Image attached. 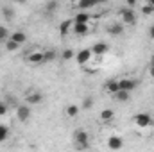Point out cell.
Listing matches in <instances>:
<instances>
[{
	"mask_svg": "<svg viewBox=\"0 0 154 152\" xmlns=\"http://www.w3.org/2000/svg\"><path fill=\"white\" fill-rule=\"evenodd\" d=\"M118 16H120V20H122L124 25H136V22H138V16L134 13V7H129V5L122 7L118 11Z\"/></svg>",
	"mask_w": 154,
	"mask_h": 152,
	"instance_id": "6da1fadb",
	"label": "cell"
},
{
	"mask_svg": "<svg viewBox=\"0 0 154 152\" xmlns=\"http://www.w3.org/2000/svg\"><path fill=\"white\" fill-rule=\"evenodd\" d=\"M74 141H75V147L77 149H88L90 145V134L82 129H79L74 132Z\"/></svg>",
	"mask_w": 154,
	"mask_h": 152,
	"instance_id": "7a4b0ae2",
	"label": "cell"
},
{
	"mask_svg": "<svg viewBox=\"0 0 154 152\" xmlns=\"http://www.w3.org/2000/svg\"><path fill=\"white\" fill-rule=\"evenodd\" d=\"M134 123L140 127V129H145V127H151L154 123V120H152V116L149 113H138V114H134Z\"/></svg>",
	"mask_w": 154,
	"mask_h": 152,
	"instance_id": "3957f363",
	"label": "cell"
},
{
	"mask_svg": "<svg viewBox=\"0 0 154 152\" xmlns=\"http://www.w3.org/2000/svg\"><path fill=\"white\" fill-rule=\"evenodd\" d=\"M25 61L29 63V65H43L45 63V59H43V50H31V52H27V56H25Z\"/></svg>",
	"mask_w": 154,
	"mask_h": 152,
	"instance_id": "277c9868",
	"label": "cell"
},
{
	"mask_svg": "<svg viewBox=\"0 0 154 152\" xmlns=\"http://www.w3.org/2000/svg\"><path fill=\"white\" fill-rule=\"evenodd\" d=\"M91 56H93V52H91V48H82V50H79L75 54V61L77 65H86L90 59H91Z\"/></svg>",
	"mask_w": 154,
	"mask_h": 152,
	"instance_id": "5b68a950",
	"label": "cell"
},
{
	"mask_svg": "<svg viewBox=\"0 0 154 152\" xmlns=\"http://www.w3.org/2000/svg\"><path fill=\"white\" fill-rule=\"evenodd\" d=\"M118 86H120V90L133 91V90L138 86V81H136V79H133V77H124V79H120V81H118Z\"/></svg>",
	"mask_w": 154,
	"mask_h": 152,
	"instance_id": "8992f818",
	"label": "cell"
},
{
	"mask_svg": "<svg viewBox=\"0 0 154 152\" xmlns=\"http://www.w3.org/2000/svg\"><path fill=\"white\" fill-rule=\"evenodd\" d=\"M25 100H27L29 106H38V104H41V100H43V95L39 93L38 90H32V91H29L25 95Z\"/></svg>",
	"mask_w": 154,
	"mask_h": 152,
	"instance_id": "52a82bcc",
	"label": "cell"
},
{
	"mask_svg": "<svg viewBox=\"0 0 154 152\" xmlns=\"http://www.w3.org/2000/svg\"><path fill=\"white\" fill-rule=\"evenodd\" d=\"M16 118H18L20 122H27V120L31 118V106H29V104L18 106V108H16Z\"/></svg>",
	"mask_w": 154,
	"mask_h": 152,
	"instance_id": "ba28073f",
	"label": "cell"
},
{
	"mask_svg": "<svg viewBox=\"0 0 154 152\" xmlns=\"http://www.w3.org/2000/svg\"><path fill=\"white\" fill-rule=\"evenodd\" d=\"M91 52H93V56H99V57H100V56H104V54L109 52V45H108V43H102V41H100V43H95V45L91 47Z\"/></svg>",
	"mask_w": 154,
	"mask_h": 152,
	"instance_id": "9c48e42d",
	"label": "cell"
},
{
	"mask_svg": "<svg viewBox=\"0 0 154 152\" xmlns=\"http://www.w3.org/2000/svg\"><path fill=\"white\" fill-rule=\"evenodd\" d=\"M108 147H109L111 150H120V149L124 147V140H122L120 136H111V138L108 140Z\"/></svg>",
	"mask_w": 154,
	"mask_h": 152,
	"instance_id": "30bf717a",
	"label": "cell"
},
{
	"mask_svg": "<svg viewBox=\"0 0 154 152\" xmlns=\"http://www.w3.org/2000/svg\"><path fill=\"white\" fill-rule=\"evenodd\" d=\"M108 32L111 34V36H122L124 34V23H109V27H108Z\"/></svg>",
	"mask_w": 154,
	"mask_h": 152,
	"instance_id": "8fae6325",
	"label": "cell"
},
{
	"mask_svg": "<svg viewBox=\"0 0 154 152\" xmlns=\"http://www.w3.org/2000/svg\"><path fill=\"white\" fill-rule=\"evenodd\" d=\"M72 25H74V20H65V22H61V23H59V34H61V36H66V34L70 32Z\"/></svg>",
	"mask_w": 154,
	"mask_h": 152,
	"instance_id": "7c38bea8",
	"label": "cell"
},
{
	"mask_svg": "<svg viewBox=\"0 0 154 152\" xmlns=\"http://www.w3.org/2000/svg\"><path fill=\"white\" fill-rule=\"evenodd\" d=\"M88 23H75L74 22V25H72V31H74V34H77V36H82V34H86L88 32Z\"/></svg>",
	"mask_w": 154,
	"mask_h": 152,
	"instance_id": "4fadbf2b",
	"label": "cell"
},
{
	"mask_svg": "<svg viewBox=\"0 0 154 152\" xmlns=\"http://www.w3.org/2000/svg\"><path fill=\"white\" fill-rule=\"evenodd\" d=\"M9 39L16 41L18 45H23V43H25V39H27V36H25V32H22V31H14V32H11Z\"/></svg>",
	"mask_w": 154,
	"mask_h": 152,
	"instance_id": "5bb4252c",
	"label": "cell"
},
{
	"mask_svg": "<svg viewBox=\"0 0 154 152\" xmlns=\"http://www.w3.org/2000/svg\"><path fill=\"white\" fill-rule=\"evenodd\" d=\"M90 18H91V16H90L88 13L81 11V13H77L75 16H74V22H75V23H88V22H90Z\"/></svg>",
	"mask_w": 154,
	"mask_h": 152,
	"instance_id": "9a60e30c",
	"label": "cell"
},
{
	"mask_svg": "<svg viewBox=\"0 0 154 152\" xmlns=\"http://www.w3.org/2000/svg\"><path fill=\"white\" fill-rule=\"evenodd\" d=\"M118 90H120V86H118V81H116V79H111V81L106 84V91L111 93V95H115Z\"/></svg>",
	"mask_w": 154,
	"mask_h": 152,
	"instance_id": "2e32d148",
	"label": "cell"
},
{
	"mask_svg": "<svg viewBox=\"0 0 154 152\" xmlns=\"http://www.w3.org/2000/svg\"><path fill=\"white\" fill-rule=\"evenodd\" d=\"M56 57H57V54H56V50H54V48L43 50V59H45V63H52Z\"/></svg>",
	"mask_w": 154,
	"mask_h": 152,
	"instance_id": "e0dca14e",
	"label": "cell"
},
{
	"mask_svg": "<svg viewBox=\"0 0 154 152\" xmlns=\"http://www.w3.org/2000/svg\"><path fill=\"white\" fill-rule=\"evenodd\" d=\"M2 18H4L5 22H13V18H14V11H13L11 7H2Z\"/></svg>",
	"mask_w": 154,
	"mask_h": 152,
	"instance_id": "ac0fdd59",
	"label": "cell"
},
{
	"mask_svg": "<svg viewBox=\"0 0 154 152\" xmlns=\"http://www.w3.org/2000/svg\"><path fill=\"white\" fill-rule=\"evenodd\" d=\"M65 113L68 114L70 118H75V116H79V106H75V104H68L66 109H65Z\"/></svg>",
	"mask_w": 154,
	"mask_h": 152,
	"instance_id": "d6986e66",
	"label": "cell"
},
{
	"mask_svg": "<svg viewBox=\"0 0 154 152\" xmlns=\"http://www.w3.org/2000/svg\"><path fill=\"white\" fill-rule=\"evenodd\" d=\"M129 93H131V91H125V90H118V91H116L113 97H115L116 100H120V102H125V100H129Z\"/></svg>",
	"mask_w": 154,
	"mask_h": 152,
	"instance_id": "ffe728a7",
	"label": "cell"
},
{
	"mask_svg": "<svg viewBox=\"0 0 154 152\" xmlns=\"http://www.w3.org/2000/svg\"><path fill=\"white\" fill-rule=\"evenodd\" d=\"M113 116H115V113H113L111 109H104V111L100 113V120H102L104 123H108V122H111V120H113Z\"/></svg>",
	"mask_w": 154,
	"mask_h": 152,
	"instance_id": "44dd1931",
	"label": "cell"
},
{
	"mask_svg": "<svg viewBox=\"0 0 154 152\" xmlns=\"http://www.w3.org/2000/svg\"><path fill=\"white\" fill-rule=\"evenodd\" d=\"M11 36V32H9V29L5 27V25H0V43H5L7 39Z\"/></svg>",
	"mask_w": 154,
	"mask_h": 152,
	"instance_id": "7402d4cb",
	"label": "cell"
},
{
	"mask_svg": "<svg viewBox=\"0 0 154 152\" xmlns=\"http://www.w3.org/2000/svg\"><path fill=\"white\" fill-rule=\"evenodd\" d=\"M95 4H99V0H79V7L81 9H90Z\"/></svg>",
	"mask_w": 154,
	"mask_h": 152,
	"instance_id": "603a6c76",
	"label": "cell"
},
{
	"mask_svg": "<svg viewBox=\"0 0 154 152\" xmlns=\"http://www.w3.org/2000/svg\"><path fill=\"white\" fill-rule=\"evenodd\" d=\"M4 45H5L7 52H14V50H18V48H20V45H18L16 41H13V39H7V41H5Z\"/></svg>",
	"mask_w": 154,
	"mask_h": 152,
	"instance_id": "cb8c5ba5",
	"label": "cell"
},
{
	"mask_svg": "<svg viewBox=\"0 0 154 152\" xmlns=\"http://www.w3.org/2000/svg\"><path fill=\"white\" fill-rule=\"evenodd\" d=\"M57 0H48L47 2V5H45V9H47V13H56V9H57Z\"/></svg>",
	"mask_w": 154,
	"mask_h": 152,
	"instance_id": "d4e9b609",
	"label": "cell"
},
{
	"mask_svg": "<svg viewBox=\"0 0 154 152\" xmlns=\"http://www.w3.org/2000/svg\"><path fill=\"white\" fill-rule=\"evenodd\" d=\"M72 57H75L74 50H72V48H65V50H63V59H65V61H70Z\"/></svg>",
	"mask_w": 154,
	"mask_h": 152,
	"instance_id": "484cf974",
	"label": "cell"
},
{
	"mask_svg": "<svg viewBox=\"0 0 154 152\" xmlns=\"http://www.w3.org/2000/svg\"><path fill=\"white\" fill-rule=\"evenodd\" d=\"M7 136H9V129L5 125H0V141L7 140Z\"/></svg>",
	"mask_w": 154,
	"mask_h": 152,
	"instance_id": "4316f807",
	"label": "cell"
},
{
	"mask_svg": "<svg viewBox=\"0 0 154 152\" xmlns=\"http://www.w3.org/2000/svg\"><path fill=\"white\" fill-rule=\"evenodd\" d=\"M93 108V99L91 97H86L84 102H82V109H91Z\"/></svg>",
	"mask_w": 154,
	"mask_h": 152,
	"instance_id": "83f0119b",
	"label": "cell"
},
{
	"mask_svg": "<svg viewBox=\"0 0 154 152\" xmlns=\"http://www.w3.org/2000/svg\"><path fill=\"white\" fill-rule=\"evenodd\" d=\"M142 13H143V14H152L154 7L151 5V4H145V5H142Z\"/></svg>",
	"mask_w": 154,
	"mask_h": 152,
	"instance_id": "f1b7e54d",
	"label": "cell"
},
{
	"mask_svg": "<svg viewBox=\"0 0 154 152\" xmlns=\"http://www.w3.org/2000/svg\"><path fill=\"white\" fill-rule=\"evenodd\" d=\"M149 75L154 79V56L151 57V61H149Z\"/></svg>",
	"mask_w": 154,
	"mask_h": 152,
	"instance_id": "f546056e",
	"label": "cell"
},
{
	"mask_svg": "<svg viewBox=\"0 0 154 152\" xmlns=\"http://www.w3.org/2000/svg\"><path fill=\"white\" fill-rule=\"evenodd\" d=\"M4 114H7V106L0 102V116H4Z\"/></svg>",
	"mask_w": 154,
	"mask_h": 152,
	"instance_id": "4dcf8cb0",
	"label": "cell"
},
{
	"mask_svg": "<svg viewBox=\"0 0 154 152\" xmlns=\"http://www.w3.org/2000/svg\"><path fill=\"white\" fill-rule=\"evenodd\" d=\"M149 38L154 41V25H151V29H149Z\"/></svg>",
	"mask_w": 154,
	"mask_h": 152,
	"instance_id": "1f68e13d",
	"label": "cell"
},
{
	"mask_svg": "<svg viewBox=\"0 0 154 152\" xmlns=\"http://www.w3.org/2000/svg\"><path fill=\"white\" fill-rule=\"evenodd\" d=\"M136 4H138V0H127V5H129V7H134Z\"/></svg>",
	"mask_w": 154,
	"mask_h": 152,
	"instance_id": "d6a6232c",
	"label": "cell"
},
{
	"mask_svg": "<svg viewBox=\"0 0 154 152\" xmlns=\"http://www.w3.org/2000/svg\"><path fill=\"white\" fill-rule=\"evenodd\" d=\"M147 4H151V5L154 7V0H147Z\"/></svg>",
	"mask_w": 154,
	"mask_h": 152,
	"instance_id": "836d02e7",
	"label": "cell"
},
{
	"mask_svg": "<svg viewBox=\"0 0 154 152\" xmlns=\"http://www.w3.org/2000/svg\"><path fill=\"white\" fill-rule=\"evenodd\" d=\"M14 2H18V4H23V2H25V0H14Z\"/></svg>",
	"mask_w": 154,
	"mask_h": 152,
	"instance_id": "e575fe53",
	"label": "cell"
},
{
	"mask_svg": "<svg viewBox=\"0 0 154 152\" xmlns=\"http://www.w3.org/2000/svg\"><path fill=\"white\" fill-rule=\"evenodd\" d=\"M100 2H106V0H99V4H100Z\"/></svg>",
	"mask_w": 154,
	"mask_h": 152,
	"instance_id": "d590c367",
	"label": "cell"
},
{
	"mask_svg": "<svg viewBox=\"0 0 154 152\" xmlns=\"http://www.w3.org/2000/svg\"><path fill=\"white\" fill-rule=\"evenodd\" d=\"M74 2H79V0H74Z\"/></svg>",
	"mask_w": 154,
	"mask_h": 152,
	"instance_id": "8d00e7d4",
	"label": "cell"
}]
</instances>
